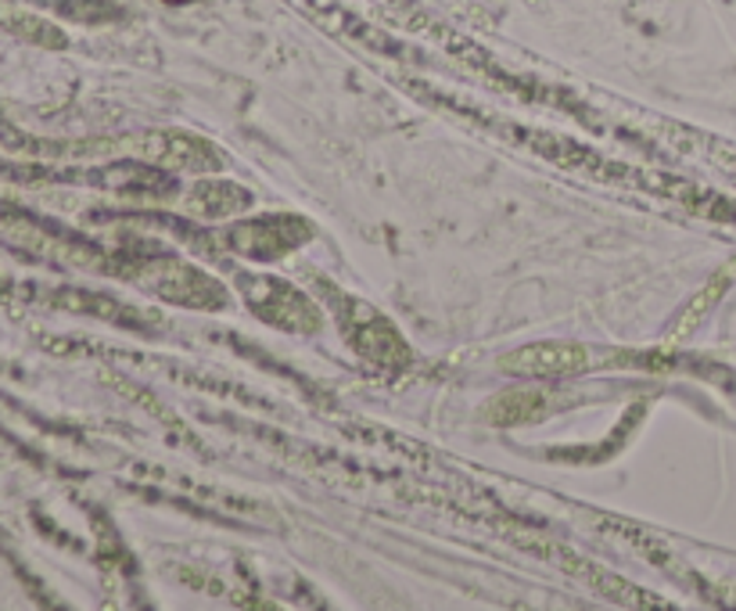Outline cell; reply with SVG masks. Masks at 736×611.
Segmentation results:
<instances>
[{
    "instance_id": "4",
    "label": "cell",
    "mask_w": 736,
    "mask_h": 611,
    "mask_svg": "<svg viewBox=\"0 0 736 611\" xmlns=\"http://www.w3.org/2000/svg\"><path fill=\"white\" fill-rule=\"evenodd\" d=\"M543 410V400L532 392H514L503 395V400L493 407V421L496 424H517V421H532Z\"/></svg>"
},
{
    "instance_id": "2",
    "label": "cell",
    "mask_w": 736,
    "mask_h": 611,
    "mask_svg": "<svg viewBox=\"0 0 736 611\" xmlns=\"http://www.w3.org/2000/svg\"><path fill=\"white\" fill-rule=\"evenodd\" d=\"M586 353L578 345H532L507 357V367L517 374H572L582 367Z\"/></svg>"
},
{
    "instance_id": "5",
    "label": "cell",
    "mask_w": 736,
    "mask_h": 611,
    "mask_svg": "<svg viewBox=\"0 0 736 611\" xmlns=\"http://www.w3.org/2000/svg\"><path fill=\"white\" fill-rule=\"evenodd\" d=\"M198 206L202 209H209V212H234V209H241L249 198L244 194H238V188H205L202 194L194 198Z\"/></svg>"
},
{
    "instance_id": "3",
    "label": "cell",
    "mask_w": 736,
    "mask_h": 611,
    "mask_svg": "<svg viewBox=\"0 0 736 611\" xmlns=\"http://www.w3.org/2000/svg\"><path fill=\"white\" fill-rule=\"evenodd\" d=\"M155 159L183 166V170H194V166H209L202 159H212V151L202 141H191V137H162L155 144Z\"/></svg>"
},
{
    "instance_id": "1",
    "label": "cell",
    "mask_w": 736,
    "mask_h": 611,
    "mask_svg": "<svg viewBox=\"0 0 736 611\" xmlns=\"http://www.w3.org/2000/svg\"><path fill=\"white\" fill-rule=\"evenodd\" d=\"M302 238H310V227L295 217L255 220V223H244L234 231L238 252H252V256H281L291 249V244H299Z\"/></svg>"
}]
</instances>
